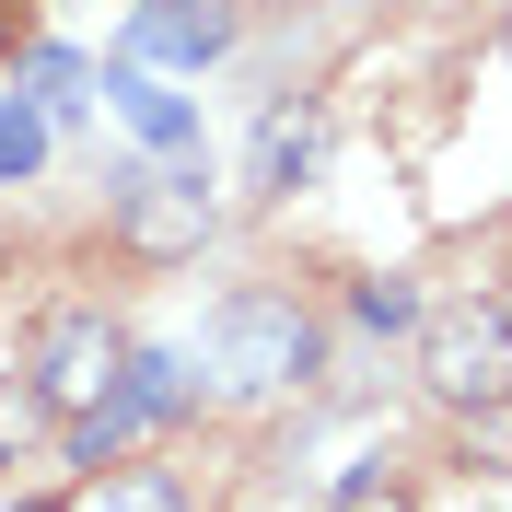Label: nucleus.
Masks as SVG:
<instances>
[{
    "label": "nucleus",
    "instance_id": "1",
    "mask_svg": "<svg viewBox=\"0 0 512 512\" xmlns=\"http://www.w3.org/2000/svg\"><path fill=\"white\" fill-rule=\"evenodd\" d=\"M315 315L291 303V291H222L210 303V326H198V361H210V384L222 396H291V384L315 373Z\"/></svg>",
    "mask_w": 512,
    "mask_h": 512
},
{
    "label": "nucleus",
    "instance_id": "2",
    "mask_svg": "<svg viewBox=\"0 0 512 512\" xmlns=\"http://www.w3.org/2000/svg\"><path fill=\"white\" fill-rule=\"evenodd\" d=\"M419 384H431L454 419L489 408V396H512V303H489V291L431 303V315H419Z\"/></svg>",
    "mask_w": 512,
    "mask_h": 512
},
{
    "label": "nucleus",
    "instance_id": "3",
    "mask_svg": "<svg viewBox=\"0 0 512 512\" xmlns=\"http://www.w3.org/2000/svg\"><path fill=\"white\" fill-rule=\"evenodd\" d=\"M210 233H222V210H210V175H198V152L152 163V175H117V245L140 256V268H187Z\"/></svg>",
    "mask_w": 512,
    "mask_h": 512
},
{
    "label": "nucleus",
    "instance_id": "4",
    "mask_svg": "<svg viewBox=\"0 0 512 512\" xmlns=\"http://www.w3.org/2000/svg\"><path fill=\"white\" fill-rule=\"evenodd\" d=\"M163 419H187V361H175V350H128L117 384H105V408L70 419V466H94V478H105V466H117L140 431H163Z\"/></svg>",
    "mask_w": 512,
    "mask_h": 512
},
{
    "label": "nucleus",
    "instance_id": "5",
    "mask_svg": "<svg viewBox=\"0 0 512 512\" xmlns=\"http://www.w3.org/2000/svg\"><path fill=\"white\" fill-rule=\"evenodd\" d=\"M117 361H128V338L105 315H47V326H35V408L59 419V431L94 419L105 384H117Z\"/></svg>",
    "mask_w": 512,
    "mask_h": 512
},
{
    "label": "nucleus",
    "instance_id": "6",
    "mask_svg": "<svg viewBox=\"0 0 512 512\" xmlns=\"http://www.w3.org/2000/svg\"><path fill=\"white\" fill-rule=\"evenodd\" d=\"M222 47H233V0H140L117 35L128 70H210Z\"/></svg>",
    "mask_w": 512,
    "mask_h": 512
},
{
    "label": "nucleus",
    "instance_id": "7",
    "mask_svg": "<svg viewBox=\"0 0 512 512\" xmlns=\"http://www.w3.org/2000/svg\"><path fill=\"white\" fill-rule=\"evenodd\" d=\"M315 152H326V117H315V94H280L268 117H256L245 187H256V198H291V187H315Z\"/></svg>",
    "mask_w": 512,
    "mask_h": 512
},
{
    "label": "nucleus",
    "instance_id": "8",
    "mask_svg": "<svg viewBox=\"0 0 512 512\" xmlns=\"http://www.w3.org/2000/svg\"><path fill=\"white\" fill-rule=\"evenodd\" d=\"M105 105H117V117H128V140H140V152H163V163H175V152H198V105L187 94H175V82H163V70H105Z\"/></svg>",
    "mask_w": 512,
    "mask_h": 512
},
{
    "label": "nucleus",
    "instance_id": "9",
    "mask_svg": "<svg viewBox=\"0 0 512 512\" xmlns=\"http://www.w3.org/2000/svg\"><path fill=\"white\" fill-rule=\"evenodd\" d=\"M82 94H94V70L70 59V47H35L24 59V105L35 117H82Z\"/></svg>",
    "mask_w": 512,
    "mask_h": 512
},
{
    "label": "nucleus",
    "instance_id": "10",
    "mask_svg": "<svg viewBox=\"0 0 512 512\" xmlns=\"http://www.w3.org/2000/svg\"><path fill=\"white\" fill-rule=\"evenodd\" d=\"M47 175V117L24 94H0V187H35Z\"/></svg>",
    "mask_w": 512,
    "mask_h": 512
},
{
    "label": "nucleus",
    "instance_id": "11",
    "mask_svg": "<svg viewBox=\"0 0 512 512\" xmlns=\"http://www.w3.org/2000/svg\"><path fill=\"white\" fill-rule=\"evenodd\" d=\"M105 512H198V501L175 466H128V478H105Z\"/></svg>",
    "mask_w": 512,
    "mask_h": 512
},
{
    "label": "nucleus",
    "instance_id": "12",
    "mask_svg": "<svg viewBox=\"0 0 512 512\" xmlns=\"http://www.w3.org/2000/svg\"><path fill=\"white\" fill-rule=\"evenodd\" d=\"M350 315L373 326V338H396V326H419V291H408V280H361V291H350Z\"/></svg>",
    "mask_w": 512,
    "mask_h": 512
},
{
    "label": "nucleus",
    "instance_id": "13",
    "mask_svg": "<svg viewBox=\"0 0 512 512\" xmlns=\"http://www.w3.org/2000/svg\"><path fill=\"white\" fill-rule=\"evenodd\" d=\"M466 466H501V478H512V396L466 408Z\"/></svg>",
    "mask_w": 512,
    "mask_h": 512
},
{
    "label": "nucleus",
    "instance_id": "14",
    "mask_svg": "<svg viewBox=\"0 0 512 512\" xmlns=\"http://www.w3.org/2000/svg\"><path fill=\"white\" fill-rule=\"evenodd\" d=\"M338 512H408L396 489H338Z\"/></svg>",
    "mask_w": 512,
    "mask_h": 512
},
{
    "label": "nucleus",
    "instance_id": "15",
    "mask_svg": "<svg viewBox=\"0 0 512 512\" xmlns=\"http://www.w3.org/2000/svg\"><path fill=\"white\" fill-rule=\"evenodd\" d=\"M12 512H59V501H12Z\"/></svg>",
    "mask_w": 512,
    "mask_h": 512
},
{
    "label": "nucleus",
    "instance_id": "16",
    "mask_svg": "<svg viewBox=\"0 0 512 512\" xmlns=\"http://www.w3.org/2000/svg\"><path fill=\"white\" fill-rule=\"evenodd\" d=\"M501 59H512V24H501Z\"/></svg>",
    "mask_w": 512,
    "mask_h": 512
}]
</instances>
